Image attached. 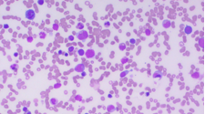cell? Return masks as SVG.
<instances>
[{
  "instance_id": "1",
  "label": "cell",
  "mask_w": 205,
  "mask_h": 114,
  "mask_svg": "<svg viewBox=\"0 0 205 114\" xmlns=\"http://www.w3.org/2000/svg\"><path fill=\"white\" fill-rule=\"evenodd\" d=\"M77 37L82 42L86 41L87 38L88 37V33L86 30H80L79 32L77 33Z\"/></svg>"
},
{
  "instance_id": "2",
  "label": "cell",
  "mask_w": 205,
  "mask_h": 114,
  "mask_svg": "<svg viewBox=\"0 0 205 114\" xmlns=\"http://www.w3.org/2000/svg\"><path fill=\"white\" fill-rule=\"evenodd\" d=\"M25 16H26V19H28V20H34L35 17H36V13H35V11L33 10V9H27L26 11Z\"/></svg>"
},
{
  "instance_id": "3",
  "label": "cell",
  "mask_w": 205,
  "mask_h": 114,
  "mask_svg": "<svg viewBox=\"0 0 205 114\" xmlns=\"http://www.w3.org/2000/svg\"><path fill=\"white\" fill-rule=\"evenodd\" d=\"M95 55H96L95 50L92 48H88L87 51H85V56L87 58H92V57H95Z\"/></svg>"
},
{
  "instance_id": "4",
  "label": "cell",
  "mask_w": 205,
  "mask_h": 114,
  "mask_svg": "<svg viewBox=\"0 0 205 114\" xmlns=\"http://www.w3.org/2000/svg\"><path fill=\"white\" fill-rule=\"evenodd\" d=\"M74 70H75L76 72H78V73L83 72V71L85 70V65H84V64H82V63L77 64V66L75 67V68H74Z\"/></svg>"
},
{
  "instance_id": "5",
  "label": "cell",
  "mask_w": 205,
  "mask_h": 114,
  "mask_svg": "<svg viewBox=\"0 0 205 114\" xmlns=\"http://www.w3.org/2000/svg\"><path fill=\"white\" fill-rule=\"evenodd\" d=\"M170 25H171V22L169 19H165L162 22V26L164 28H169V27H170Z\"/></svg>"
},
{
  "instance_id": "6",
  "label": "cell",
  "mask_w": 205,
  "mask_h": 114,
  "mask_svg": "<svg viewBox=\"0 0 205 114\" xmlns=\"http://www.w3.org/2000/svg\"><path fill=\"white\" fill-rule=\"evenodd\" d=\"M184 33L186 35H190L192 33V27L190 26H184Z\"/></svg>"
},
{
  "instance_id": "7",
  "label": "cell",
  "mask_w": 205,
  "mask_h": 114,
  "mask_svg": "<svg viewBox=\"0 0 205 114\" xmlns=\"http://www.w3.org/2000/svg\"><path fill=\"white\" fill-rule=\"evenodd\" d=\"M107 110H108V113H110V112H114L115 110H116V107L112 105V104H109L108 107H107Z\"/></svg>"
},
{
  "instance_id": "8",
  "label": "cell",
  "mask_w": 205,
  "mask_h": 114,
  "mask_svg": "<svg viewBox=\"0 0 205 114\" xmlns=\"http://www.w3.org/2000/svg\"><path fill=\"white\" fill-rule=\"evenodd\" d=\"M152 77H153L154 78H161V77H162V74H161V72H160V71L157 70V71H155V72L153 73Z\"/></svg>"
},
{
  "instance_id": "9",
  "label": "cell",
  "mask_w": 205,
  "mask_h": 114,
  "mask_svg": "<svg viewBox=\"0 0 205 114\" xmlns=\"http://www.w3.org/2000/svg\"><path fill=\"white\" fill-rule=\"evenodd\" d=\"M200 74L198 72V71H195V72L191 73V78H194V79H199V78H200Z\"/></svg>"
},
{
  "instance_id": "10",
  "label": "cell",
  "mask_w": 205,
  "mask_h": 114,
  "mask_svg": "<svg viewBox=\"0 0 205 114\" xmlns=\"http://www.w3.org/2000/svg\"><path fill=\"white\" fill-rule=\"evenodd\" d=\"M118 48H119V50H120V51H124V50L127 48V46L125 45V43H119V45H118Z\"/></svg>"
},
{
  "instance_id": "11",
  "label": "cell",
  "mask_w": 205,
  "mask_h": 114,
  "mask_svg": "<svg viewBox=\"0 0 205 114\" xmlns=\"http://www.w3.org/2000/svg\"><path fill=\"white\" fill-rule=\"evenodd\" d=\"M199 46H200V47H204V38L203 37H200V38H199Z\"/></svg>"
},
{
  "instance_id": "12",
  "label": "cell",
  "mask_w": 205,
  "mask_h": 114,
  "mask_svg": "<svg viewBox=\"0 0 205 114\" xmlns=\"http://www.w3.org/2000/svg\"><path fill=\"white\" fill-rule=\"evenodd\" d=\"M57 102H58V100H57V98H50V104H51V105H53V106H55V105H56V104H57Z\"/></svg>"
},
{
  "instance_id": "13",
  "label": "cell",
  "mask_w": 205,
  "mask_h": 114,
  "mask_svg": "<svg viewBox=\"0 0 205 114\" xmlns=\"http://www.w3.org/2000/svg\"><path fill=\"white\" fill-rule=\"evenodd\" d=\"M39 37H40L41 39H44V38H46V32H44V31H40L39 32Z\"/></svg>"
},
{
  "instance_id": "14",
  "label": "cell",
  "mask_w": 205,
  "mask_h": 114,
  "mask_svg": "<svg viewBox=\"0 0 205 114\" xmlns=\"http://www.w3.org/2000/svg\"><path fill=\"white\" fill-rule=\"evenodd\" d=\"M77 54L79 55V56H84L85 55V50L83 49V48H80V49H78V51H77Z\"/></svg>"
},
{
  "instance_id": "15",
  "label": "cell",
  "mask_w": 205,
  "mask_h": 114,
  "mask_svg": "<svg viewBox=\"0 0 205 114\" xmlns=\"http://www.w3.org/2000/svg\"><path fill=\"white\" fill-rule=\"evenodd\" d=\"M128 61V58L127 57H124L121 58V64H126Z\"/></svg>"
},
{
  "instance_id": "16",
  "label": "cell",
  "mask_w": 205,
  "mask_h": 114,
  "mask_svg": "<svg viewBox=\"0 0 205 114\" xmlns=\"http://www.w3.org/2000/svg\"><path fill=\"white\" fill-rule=\"evenodd\" d=\"M83 27H84V24H82V23H80V22L77 25V29H81V30H83Z\"/></svg>"
},
{
  "instance_id": "17",
  "label": "cell",
  "mask_w": 205,
  "mask_h": 114,
  "mask_svg": "<svg viewBox=\"0 0 205 114\" xmlns=\"http://www.w3.org/2000/svg\"><path fill=\"white\" fill-rule=\"evenodd\" d=\"M75 99H76L77 101H81V100H82V96H81V95H76Z\"/></svg>"
},
{
  "instance_id": "18",
  "label": "cell",
  "mask_w": 205,
  "mask_h": 114,
  "mask_svg": "<svg viewBox=\"0 0 205 114\" xmlns=\"http://www.w3.org/2000/svg\"><path fill=\"white\" fill-rule=\"evenodd\" d=\"M128 73V70H125V71H122V72L120 73V78H124V77H125V76H126V75H127Z\"/></svg>"
},
{
  "instance_id": "19",
  "label": "cell",
  "mask_w": 205,
  "mask_h": 114,
  "mask_svg": "<svg viewBox=\"0 0 205 114\" xmlns=\"http://www.w3.org/2000/svg\"><path fill=\"white\" fill-rule=\"evenodd\" d=\"M58 28H59V26H58V24H57V23L53 24V29H54V30H57Z\"/></svg>"
},
{
  "instance_id": "20",
  "label": "cell",
  "mask_w": 205,
  "mask_h": 114,
  "mask_svg": "<svg viewBox=\"0 0 205 114\" xmlns=\"http://www.w3.org/2000/svg\"><path fill=\"white\" fill-rule=\"evenodd\" d=\"M128 43H130L131 45H134V44H136V40H135L134 38H130V39H129V41H128Z\"/></svg>"
},
{
  "instance_id": "21",
  "label": "cell",
  "mask_w": 205,
  "mask_h": 114,
  "mask_svg": "<svg viewBox=\"0 0 205 114\" xmlns=\"http://www.w3.org/2000/svg\"><path fill=\"white\" fill-rule=\"evenodd\" d=\"M145 34H146V36H149L151 34V31L149 29H145Z\"/></svg>"
},
{
  "instance_id": "22",
  "label": "cell",
  "mask_w": 205,
  "mask_h": 114,
  "mask_svg": "<svg viewBox=\"0 0 205 114\" xmlns=\"http://www.w3.org/2000/svg\"><path fill=\"white\" fill-rule=\"evenodd\" d=\"M61 87V84L60 83H56L55 85H54V88H60Z\"/></svg>"
},
{
  "instance_id": "23",
  "label": "cell",
  "mask_w": 205,
  "mask_h": 114,
  "mask_svg": "<svg viewBox=\"0 0 205 114\" xmlns=\"http://www.w3.org/2000/svg\"><path fill=\"white\" fill-rule=\"evenodd\" d=\"M37 4L38 5H43L44 4V0H37Z\"/></svg>"
},
{
  "instance_id": "24",
  "label": "cell",
  "mask_w": 205,
  "mask_h": 114,
  "mask_svg": "<svg viewBox=\"0 0 205 114\" xmlns=\"http://www.w3.org/2000/svg\"><path fill=\"white\" fill-rule=\"evenodd\" d=\"M26 40H27V42H32L33 41V37H32V36H28V37L26 38Z\"/></svg>"
},
{
  "instance_id": "25",
  "label": "cell",
  "mask_w": 205,
  "mask_h": 114,
  "mask_svg": "<svg viewBox=\"0 0 205 114\" xmlns=\"http://www.w3.org/2000/svg\"><path fill=\"white\" fill-rule=\"evenodd\" d=\"M68 51H69V53H71V52L74 51V47H68Z\"/></svg>"
},
{
  "instance_id": "26",
  "label": "cell",
  "mask_w": 205,
  "mask_h": 114,
  "mask_svg": "<svg viewBox=\"0 0 205 114\" xmlns=\"http://www.w3.org/2000/svg\"><path fill=\"white\" fill-rule=\"evenodd\" d=\"M104 26H106V27H108V26H110V23H109L108 21H107V22H105V24H104Z\"/></svg>"
},
{
  "instance_id": "27",
  "label": "cell",
  "mask_w": 205,
  "mask_h": 114,
  "mask_svg": "<svg viewBox=\"0 0 205 114\" xmlns=\"http://www.w3.org/2000/svg\"><path fill=\"white\" fill-rule=\"evenodd\" d=\"M16 67H17V65H12V66H11V68H12V69H16Z\"/></svg>"
},
{
  "instance_id": "28",
  "label": "cell",
  "mask_w": 205,
  "mask_h": 114,
  "mask_svg": "<svg viewBox=\"0 0 205 114\" xmlns=\"http://www.w3.org/2000/svg\"><path fill=\"white\" fill-rule=\"evenodd\" d=\"M68 40L73 41V40H74V36H68Z\"/></svg>"
},
{
  "instance_id": "29",
  "label": "cell",
  "mask_w": 205,
  "mask_h": 114,
  "mask_svg": "<svg viewBox=\"0 0 205 114\" xmlns=\"http://www.w3.org/2000/svg\"><path fill=\"white\" fill-rule=\"evenodd\" d=\"M23 111H24V112H27V108H26V107H24V108H23Z\"/></svg>"
},
{
  "instance_id": "30",
  "label": "cell",
  "mask_w": 205,
  "mask_h": 114,
  "mask_svg": "<svg viewBox=\"0 0 205 114\" xmlns=\"http://www.w3.org/2000/svg\"><path fill=\"white\" fill-rule=\"evenodd\" d=\"M4 28H8V25H7V24H5V25H4Z\"/></svg>"
},
{
  "instance_id": "31",
  "label": "cell",
  "mask_w": 205,
  "mask_h": 114,
  "mask_svg": "<svg viewBox=\"0 0 205 114\" xmlns=\"http://www.w3.org/2000/svg\"><path fill=\"white\" fill-rule=\"evenodd\" d=\"M81 74H82V77H85V76H86V73L84 72V71H83V72H81Z\"/></svg>"
},
{
  "instance_id": "32",
  "label": "cell",
  "mask_w": 205,
  "mask_h": 114,
  "mask_svg": "<svg viewBox=\"0 0 205 114\" xmlns=\"http://www.w3.org/2000/svg\"><path fill=\"white\" fill-rule=\"evenodd\" d=\"M14 56H15V57H17V56H18V53H15Z\"/></svg>"
},
{
  "instance_id": "33",
  "label": "cell",
  "mask_w": 205,
  "mask_h": 114,
  "mask_svg": "<svg viewBox=\"0 0 205 114\" xmlns=\"http://www.w3.org/2000/svg\"><path fill=\"white\" fill-rule=\"evenodd\" d=\"M179 27H180V29H181V28H183V27H184V26H183V25H180Z\"/></svg>"
},
{
  "instance_id": "34",
  "label": "cell",
  "mask_w": 205,
  "mask_h": 114,
  "mask_svg": "<svg viewBox=\"0 0 205 114\" xmlns=\"http://www.w3.org/2000/svg\"><path fill=\"white\" fill-rule=\"evenodd\" d=\"M115 40H116V41H118V38L117 36H115Z\"/></svg>"
},
{
  "instance_id": "35",
  "label": "cell",
  "mask_w": 205,
  "mask_h": 114,
  "mask_svg": "<svg viewBox=\"0 0 205 114\" xmlns=\"http://www.w3.org/2000/svg\"><path fill=\"white\" fill-rule=\"evenodd\" d=\"M127 103H128V105H131V102H130V101H127Z\"/></svg>"
},
{
  "instance_id": "36",
  "label": "cell",
  "mask_w": 205,
  "mask_h": 114,
  "mask_svg": "<svg viewBox=\"0 0 205 114\" xmlns=\"http://www.w3.org/2000/svg\"><path fill=\"white\" fill-rule=\"evenodd\" d=\"M179 46H183V43H182V42H179Z\"/></svg>"
},
{
  "instance_id": "37",
  "label": "cell",
  "mask_w": 205,
  "mask_h": 114,
  "mask_svg": "<svg viewBox=\"0 0 205 114\" xmlns=\"http://www.w3.org/2000/svg\"><path fill=\"white\" fill-rule=\"evenodd\" d=\"M146 96H149V92H146Z\"/></svg>"
},
{
  "instance_id": "38",
  "label": "cell",
  "mask_w": 205,
  "mask_h": 114,
  "mask_svg": "<svg viewBox=\"0 0 205 114\" xmlns=\"http://www.w3.org/2000/svg\"><path fill=\"white\" fill-rule=\"evenodd\" d=\"M26 114H31V112H30V111H27V112H26Z\"/></svg>"
},
{
  "instance_id": "39",
  "label": "cell",
  "mask_w": 205,
  "mask_h": 114,
  "mask_svg": "<svg viewBox=\"0 0 205 114\" xmlns=\"http://www.w3.org/2000/svg\"><path fill=\"white\" fill-rule=\"evenodd\" d=\"M85 114H88V113H85Z\"/></svg>"
}]
</instances>
